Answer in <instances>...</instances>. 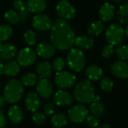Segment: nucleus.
Listing matches in <instances>:
<instances>
[{"mask_svg":"<svg viewBox=\"0 0 128 128\" xmlns=\"http://www.w3.org/2000/svg\"><path fill=\"white\" fill-rule=\"evenodd\" d=\"M20 70V64L16 61H9L4 66V73L8 76H16Z\"/></svg>","mask_w":128,"mask_h":128,"instance_id":"obj_24","label":"nucleus"},{"mask_svg":"<svg viewBox=\"0 0 128 128\" xmlns=\"http://www.w3.org/2000/svg\"><path fill=\"white\" fill-rule=\"evenodd\" d=\"M104 29V24L101 20H97L93 22L88 28V33L92 37H96L100 34Z\"/></svg>","mask_w":128,"mask_h":128,"instance_id":"obj_25","label":"nucleus"},{"mask_svg":"<svg viewBox=\"0 0 128 128\" xmlns=\"http://www.w3.org/2000/svg\"><path fill=\"white\" fill-rule=\"evenodd\" d=\"M52 124L56 128H62L66 125L68 122L67 116L63 113H58L54 115L51 119Z\"/></svg>","mask_w":128,"mask_h":128,"instance_id":"obj_27","label":"nucleus"},{"mask_svg":"<svg viewBox=\"0 0 128 128\" xmlns=\"http://www.w3.org/2000/svg\"><path fill=\"white\" fill-rule=\"evenodd\" d=\"M114 53V48L113 46L111 44H107L106 45L102 50V56L104 58H110Z\"/></svg>","mask_w":128,"mask_h":128,"instance_id":"obj_38","label":"nucleus"},{"mask_svg":"<svg viewBox=\"0 0 128 128\" xmlns=\"http://www.w3.org/2000/svg\"><path fill=\"white\" fill-rule=\"evenodd\" d=\"M52 20L46 14H39L34 16L32 20V25L34 28L39 31H46L51 29L52 26Z\"/></svg>","mask_w":128,"mask_h":128,"instance_id":"obj_10","label":"nucleus"},{"mask_svg":"<svg viewBox=\"0 0 128 128\" xmlns=\"http://www.w3.org/2000/svg\"><path fill=\"white\" fill-rule=\"evenodd\" d=\"M115 12H116L115 7L112 4L109 2H106L100 8L99 16L102 22H108L113 18L115 15Z\"/></svg>","mask_w":128,"mask_h":128,"instance_id":"obj_15","label":"nucleus"},{"mask_svg":"<svg viewBox=\"0 0 128 128\" xmlns=\"http://www.w3.org/2000/svg\"><path fill=\"white\" fill-rule=\"evenodd\" d=\"M86 74L87 77L91 80H98L103 76L102 69L97 65H90L86 70Z\"/></svg>","mask_w":128,"mask_h":128,"instance_id":"obj_23","label":"nucleus"},{"mask_svg":"<svg viewBox=\"0 0 128 128\" xmlns=\"http://www.w3.org/2000/svg\"><path fill=\"white\" fill-rule=\"evenodd\" d=\"M75 33L67 20L58 19L53 24L50 31V40L52 45L60 50L70 49L75 41Z\"/></svg>","mask_w":128,"mask_h":128,"instance_id":"obj_1","label":"nucleus"},{"mask_svg":"<svg viewBox=\"0 0 128 128\" xmlns=\"http://www.w3.org/2000/svg\"><path fill=\"white\" fill-rule=\"evenodd\" d=\"M25 104L28 110L35 112L40 106V100L38 95L34 92H28L26 96Z\"/></svg>","mask_w":128,"mask_h":128,"instance_id":"obj_14","label":"nucleus"},{"mask_svg":"<svg viewBox=\"0 0 128 128\" xmlns=\"http://www.w3.org/2000/svg\"><path fill=\"white\" fill-rule=\"evenodd\" d=\"M88 116V110L83 105H76L73 106L68 112V116L71 122L80 123L84 121Z\"/></svg>","mask_w":128,"mask_h":128,"instance_id":"obj_9","label":"nucleus"},{"mask_svg":"<svg viewBox=\"0 0 128 128\" xmlns=\"http://www.w3.org/2000/svg\"><path fill=\"white\" fill-rule=\"evenodd\" d=\"M86 124L89 128H94L98 127V125L99 124V121H98V117L94 116V115L88 116L86 118Z\"/></svg>","mask_w":128,"mask_h":128,"instance_id":"obj_37","label":"nucleus"},{"mask_svg":"<svg viewBox=\"0 0 128 128\" xmlns=\"http://www.w3.org/2000/svg\"><path fill=\"white\" fill-rule=\"evenodd\" d=\"M112 74L120 79H126L128 77V62L125 61H118L111 65Z\"/></svg>","mask_w":128,"mask_h":128,"instance_id":"obj_11","label":"nucleus"},{"mask_svg":"<svg viewBox=\"0 0 128 128\" xmlns=\"http://www.w3.org/2000/svg\"><path fill=\"white\" fill-rule=\"evenodd\" d=\"M55 105L53 103H47L44 107V112L46 116H51L55 112Z\"/></svg>","mask_w":128,"mask_h":128,"instance_id":"obj_39","label":"nucleus"},{"mask_svg":"<svg viewBox=\"0 0 128 128\" xmlns=\"http://www.w3.org/2000/svg\"><path fill=\"white\" fill-rule=\"evenodd\" d=\"M124 34H125V35L128 38V25H127V27H126V28L124 30Z\"/></svg>","mask_w":128,"mask_h":128,"instance_id":"obj_45","label":"nucleus"},{"mask_svg":"<svg viewBox=\"0 0 128 128\" xmlns=\"http://www.w3.org/2000/svg\"><path fill=\"white\" fill-rule=\"evenodd\" d=\"M36 72L38 77L40 79H47L51 76L52 74V66L51 64L46 61L40 62L38 64Z\"/></svg>","mask_w":128,"mask_h":128,"instance_id":"obj_18","label":"nucleus"},{"mask_svg":"<svg viewBox=\"0 0 128 128\" xmlns=\"http://www.w3.org/2000/svg\"><path fill=\"white\" fill-rule=\"evenodd\" d=\"M54 103L58 106H65L72 104L74 99L71 94L64 90H59L56 92L53 97Z\"/></svg>","mask_w":128,"mask_h":128,"instance_id":"obj_13","label":"nucleus"},{"mask_svg":"<svg viewBox=\"0 0 128 128\" xmlns=\"http://www.w3.org/2000/svg\"><path fill=\"white\" fill-rule=\"evenodd\" d=\"M23 94V87L21 82L17 80H11L8 81L4 87L3 98L4 100L11 104L19 101Z\"/></svg>","mask_w":128,"mask_h":128,"instance_id":"obj_3","label":"nucleus"},{"mask_svg":"<svg viewBox=\"0 0 128 128\" xmlns=\"http://www.w3.org/2000/svg\"><path fill=\"white\" fill-rule=\"evenodd\" d=\"M24 40L28 45L33 46L36 43V40H37L36 34L32 30H28L24 34Z\"/></svg>","mask_w":128,"mask_h":128,"instance_id":"obj_33","label":"nucleus"},{"mask_svg":"<svg viewBox=\"0 0 128 128\" xmlns=\"http://www.w3.org/2000/svg\"><path fill=\"white\" fill-rule=\"evenodd\" d=\"M98 128H112L110 125H109V124H104V125H102V126H100V127H99Z\"/></svg>","mask_w":128,"mask_h":128,"instance_id":"obj_43","label":"nucleus"},{"mask_svg":"<svg viewBox=\"0 0 128 128\" xmlns=\"http://www.w3.org/2000/svg\"><path fill=\"white\" fill-rule=\"evenodd\" d=\"M13 29L9 25H1L0 26V42L8 40L12 34Z\"/></svg>","mask_w":128,"mask_h":128,"instance_id":"obj_29","label":"nucleus"},{"mask_svg":"<svg viewBox=\"0 0 128 128\" xmlns=\"http://www.w3.org/2000/svg\"><path fill=\"white\" fill-rule=\"evenodd\" d=\"M74 96L76 100L81 104L92 102L95 94L92 82L86 80L78 82L74 90Z\"/></svg>","mask_w":128,"mask_h":128,"instance_id":"obj_2","label":"nucleus"},{"mask_svg":"<svg viewBox=\"0 0 128 128\" xmlns=\"http://www.w3.org/2000/svg\"><path fill=\"white\" fill-rule=\"evenodd\" d=\"M113 86H114V83L110 78L105 77L101 80L100 87L104 91H105L106 92H110L112 90Z\"/></svg>","mask_w":128,"mask_h":128,"instance_id":"obj_34","label":"nucleus"},{"mask_svg":"<svg viewBox=\"0 0 128 128\" xmlns=\"http://www.w3.org/2000/svg\"><path fill=\"white\" fill-rule=\"evenodd\" d=\"M8 118L13 124H19L22 120V112L17 106H11L8 112Z\"/></svg>","mask_w":128,"mask_h":128,"instance_id":"obj_22","label":"nucleus"},{"mask_svg":"<svg viewBox=\"0 0 128 128\" xmlns=\"http://www.w3.org/2000/svg\"><path fill=\"white\" fill-rule=\"evenodd\" d=\"M58 16L64 20H71L76 15L75 8L73 5L66 0H61L56 5V8Z\"/></svg>","mask_w":128,"mask_h":128,"instance_id":"obj_6","label":"nucleus"},{"mask_svg":"<svg viewBox=\"0 0 128 128\" xmlns=\"http://www.w3.org/2000/svg\"><path fill=\"white\" fill-rule=\"evenodd\" d=\"M74 44L81 48L85 50L91 49L94 45V40L87 35H81L75 38Z\"/></svg>","mask_w":128,"mask_h":128,"instance_id":"obj_21","label":"nucleus"},{"mask_svg":"<svg viewBox=\"0 0 128 128\" xmlns=\"http://www.w3.org/2000/svg\"><path fill=\"white\" fill-rule=\"evenodd\" d=\"M36 88L38 94L44 98L50 97L53 92L52 83L48 79H40L37 82Z\"/></svg>","mask_w":128,"mask_h":128,"instance_id":"obj_12","label":"nucleus"},{"mask_svg":"<svg viewBox=\"0 0 128 128\" xmlns=\"http://www.w3.org/2000/svg\"><path fill=\"white\" fill-rule=\"evenodd\" d=\"M124 30L120 24L112 23L106 31V38L108 43L112 46L119 45L124 38Z\"/></svg>","mask_w":128,"mask_h":128,"instance_id":"obj_5","label":"nucleus"},{"mask_svg":"<svg viewBox=\"0 0 128 128\" xmlns=\"http://www.w3.org/2000/svg\"><path fill=\"white\" fill-rule=\"evenodd\" d=\"M27 9L32 13L39 14L44 11L46 6V0H27Z\"/></svg>","mask_w":128,"mask_h":128,"instance_id":"obj_19","label":"nucleus"},{"mask_svg":"<svg viewBox=\"0 0 128 128\" xmlns=\"http://www.w3.org/2000/svg\"><path fill=\"white\" fill-rule=\"evenodd\" d=\"M6 119H5V116L4 114L0 110V128H2L5 125Z\"/></svg>","mask_w":128,"mask_h":128,"instance_id":"obj_40","label":"nucleus"},{"mask_svg":"<svg viewBox=\"0 0 128 128\" xmlns=\"http://www.w3.org/2000/svg\"><path fill=\"white\" fill-rule=\"evenodd\" d=\"M4 101H5L4 98L3 97L0 96V109L4 106Z\"/></svg>","mask_w":128,"mask_h":128,"instance_id":"obj_41","label":"nucleus"},{"mask_svg":"<svg viewBox=\"0 0 128 128\" xmlns=\"http://www.w3.org/2000/svg\"><path fill=\"white\" fill-rule=\"evenodd\" d=\"M16 59L20 65L27 67L32 65L36 59V53L32 49L26 47L20 50L17 54Z\"/></svg>","mask_w":128,"mask_h":128,"instance_id":"obj_8","label":"nucleus"},{"mask_svg":"<svg viewBox=\"0 0 128 128\" xmlns=\"http://www.w3.org/2000/svg\"><path fill=\"white\" fill-rule=\"evenodd\" d=\"M118 21L123 25H128V3L122 4L118 10Z\"/></svg>","mask_w":128,"mask_h":128,"instance_id":"obj_26","label":"nucleus"},{"mask_svg":"<svg viewBox=\"0 0 128 128\" xmlns=\"http://www.w3.org/2000/svg\"><path fill=\"white\" fill-rule=\"evenodd\" d=\"M14 8L17 13L19 12L20 21L26 22L28 16L26 3L22 0H16L14 2Z\"/></svg>","mask_w":128,"mask_h":128,"instance_id":"obj_20","label":"nucleus"},{"mask_svg":"<svg viewBox=\"0 0 128 128\" xmlns=\"http://www.w3.org/2000/svg\"><path fill=\"white\" fill-rule=\"evenodd\" d=\"M37 53L38 55L44 58H49L54 56L55 54V47L47 43H40L37 46Z\"/></svg>","mask_w":128,"mask_h":128,"instance_id":"obj_16","label":"nucleus"},{"mask_svg":"<svg viewBox=\"0 0 128 128\" xmlns=\"http://www.w3.org/2000/svg\"><path fill=\"white\" fill-rule=\"evenodd\" d=\"M33 122L37 124H43L46 122V116L39 112H35L32 116Z\"/></svg>","mask_w":128,"mask_h":128,"instance_id":"obj_36","label":"nucleus"},{"mask_svg":"<svg viewBox=\"0 0 128 128\" xmlns=\"http://www.w3.org/2000/svg\"><path fill=\"white\" fill-rule=\"evenodd\" d=\"M16 55V48L10 44H0V58L4 61H10Z\"/></svg>","mask_w":128,"mask_h":128,"instance_id":"obj_17","label":"nucleus"},{"mask_svg":"<svg viewBox=\"0 0 128 128\" xmlns=\"http://www.w3.org/2000/svg\"><path fill=\"white\" fill-rule=\"evenodd\" d=\"M3 73H4V65H3V64H2L1 59H0V76H1Z\"/></svg>","mask_w":128,"mask_h":128,"instance_id":"obj_42","label":"nucleus"},{"mask_svg":"<svg viewBox=\"0 0 128 128\" xmlns=\"http://www.w3.org/2000/svg\"><path fill=\"white\" fill-rule=\"evenodd\" d=\"M117 56L122 61L128 59V46L126 45H121L117 47L116 50Z\"/></svg>","mask_w":128,"mask_h":128,"instance_id":"obj_32","label":"nucleus"},{"mask_svg":"<svg viewBox=\"0 0 128 128\" xmlns=\"http://www.w3.org/2000/svg\"><path fill=\"white\" fill-rule=\"evenodd\" d=\"M4 19L6 21L12 24H15L18 21H20V16L16 10H9L5 13Z\"/></svg>","mask_w":128,"mask_h":128,"instance_id":"obj_31","label":"nucleus"},{"mask_svg":"<svg viewBox=\"0 0 128 128\" xmlns=\"http://www.w3.org/2000/svg\"><path fill=\"white\" fill-rule=\"evenodd\" d=\"M90 109L92 114L97 117H102L106 112L104 104L100 101L92 102V104L90 106Z\"/></svg>","mask_w":128,"mask_h":128,"instance_id":"obj_28","label":"nucleus"},{"mask_svg":"<svg viewBox=\"0 0 128 128\" xmlns=\"http://www.w3.org/2000/svg\"><path fill=\"white\" fill-rule=\"evenodd\" d=\"M112 1L116 2V3H122V2H124V0H112Z\"/></svg>","mask_w":128,"mask_h":128,"instance_id":"obj_44","label":"nucleus"},{"mask_svg":"<svg viewBox=\"0 0 128 128\" xmlns=\"http://www.w3.org/2000/svg\"></svg>","mask_w":128,"mask_h":128,"instance_id":"obj_46","label":"nucleus"},{"mask_svg":"<svg viewBox=\"0 0 128 128\" xmlns=\"http://www.w3.org/2000/svg\"><path fill=\"white\" fill-rule=\"evenodd\" d=\"M64 65H65V62L64 58L61 57H58L55 58V60L53 61L52 67H53V69L57 72L62 71L63 68H64Z\"/></svg>","mask_w":128,"mask_h":128,"instance_id":"obj_35","label":"nucleus"},{"mask_svg":"<svg viewBox=\"0 0 128 128\" xmlns=\"http://www.w3.org/2000/svg\"><path fill=\"white\" fill-rule=\"evenodd\" d=\"M37 82V76L34 74H26L21 78V83L26 86H32Z\"/></svg>","mask_w":128,"mask_h":128,"instance_id":"obj_30","label":"nucleus"},{"mask_svg":"<svg viewBox=\"0 0 128 128\" xmlns=\"http://www.w3.org/2000/svg\"><path fill=\"white\" fill-rule=\"evenodd\" d=\"M56 84L62 89L71 88L76 82V76L68 71H59L56 74Z\"/></svg>","mask_w":128,"mask_h":128,"instance_id":"obj_7","label":"nucleus"},{"mask_svg":"<svg viewBox=\"0 0 128 128\" xmlns=\"http://www.w3.org/2000/svg\"><path fill=\"white\" fill-rule=\"evenodd\" d=\"M67 62L73 71L80 72L85 68L86 57L82 50L77 48H72L68 53Z\"/></svg>","mask_w":128,"mask_h":128,"instance_id":"obj_4","label":"nucleus"}]
</instances>
